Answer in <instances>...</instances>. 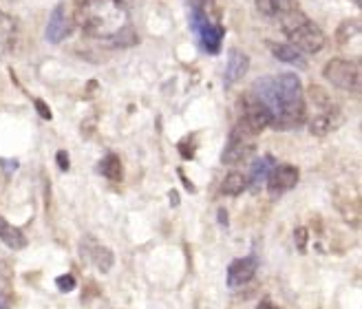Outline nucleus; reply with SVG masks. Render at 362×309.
<instances>
[{
  "mask_svg": "<svg viewBox=\"0 0 362 309\" xmlns=\"http://www.w3.org/2000/svg\"><path fill=\"white\" fill-rule=\"evenodd\" d=\"M122 3H124L126 7H129V9H133V7L141 5V3H144V0H122Z\"/></svg>",
  "mask_w": 362,
  "mask_h": 309,
  "instance_id": "obj_24",
  "label": "nucleus"
},
{
  "mask_svg": "<svg viewBox=\"0 0 362 309\" xmlns=\"http://www.w3.org/2000/svg\"><path fill=\"white\" fill-rule=\"evenodd\" d=\"M0 241H3L11 250H23L27 245V236L16 226L7 223L3 216H0Z\"/></svg>",
  "mask_w": 362,
  "mask_h": 309,
  "instance_id": "obj_15",
  "label": "nucleus"
},
{
  "mask_svg": "<svg viewBox=\"0 0 362 309\" xmlns=\"http://www.w3.org/2000/svg\"><path fill=\"white\" fill-rule=\"evenodd\" d=\"M192 31L199 35V42L208 53H219L221 42H223V27L212 23L208 13L202 7H194L192 9Z\"/></svg>",
  "mask_w": 362,
  "mask_h": 309,
  "instance_id": "obj_7",
  "label": "nucleus"
},
{
  "mask_svg": "<svg viewBox=\"0 0 362 309\" xmlns=\"http://www.w3.org/2000/svg\"><path fill=\"white\" fill-rule=\"evenodd\" d=\"M250 131L255 133H261L263 129H267V126H272V115L267 108L255 100L252 95L245 98V111H243V119H241Z\"/></svg>",
  "mask_w": 362,
  "mask_h": 309,
  "instance_id": "obj_9",
  "label": "nucleus"
},
{
  "mask_svg": "<svg viewBox=\"0 0 362 309\" xmlns=\"http://www.w3.org/2000/svg\"><path fill=\"white\" fill-rule=\"evenodd\" d=\"M274 166H276V161H274V157H269V155H265L263 159H257L255 163H252V168H250L247 184H252V188L259 190L267 181V177H269V173Z\"/></svg>",
  "mask_w": 362,
  "mask_h": 309,
  "instance_id": "obj_13",
  "label": "nucleus"
},
{
  "mask_svg": "<svg viewBox=\"0 0 362 309\" xmlns=\"http://www.w3.org/2000/svg\"><path fill=\"white\" fill-rule=\"evenodd\" d=\"M269 49L272 53L281 60V62H287V64H294V66H305V60H303V53L296 51L292 45H279V42H269Z\"/></svg>",
  "mask_w": 362,
  "mask_h": 309,
  "instance_id": "obj_16",
  "label": "nucleus"
},
{
  "mask_svg": "<svg viewBox=\"0 0 362 309\" xmlns=\"http://www.w3.org/2000/svg\"><path fill=\"white\" fill-rule=\"evenodd\" d=\"M283 31L292 42V47L300 53H318L325 47V33L307 18L300 9L289 7L281 16Z\"/></svg>",
  "mask_w": 362,
  "mask_h": 309,
  "instance_id": "obj_3",
  "label": "nucleus"
},
{
  "mask_svg": "<svg viewBox=\"0 0 362 309\" xmlns=\"http://www.w3.org/2000/svg\"><path fill=\"white\" fill-rule=\"evenodd\" d=\"M250 95L267 108L272 115V126L279 131L296 129V126L305 122L307 108L303 98V86L298 78L292 74L257 80Z\"/></svg>",
  "mask_w": 362,
  "mask_h": 309,
  "instance_id": "obj_2",
  "label": "nucleus"
},
{
  "mask_svg": "<svg viewBox=\"0 0 362 309\" xmlns=\"http://www.w3.org/2000/svg\"><path fill=\"white\" fill-rule=\"evenodd\" d=\"M255 146H257V133L250 131L243 122H239L232 129V133H230V139L226 144V151L221 155V161L223 163H239L247 155H252Z\"/></svg>",
  "mask_w": 362,
  "mask_h": 309,
  "instance_id": "obj_6",
  "label": "nucleus"
},
{
  "mask_svg": "<svg viewBox=\"0 0 362 309\" xmlns=\"http://www.w3.org/2000/svg\"><path fill=\"white\" fill-rule=\"evenodd\" d=\"M76 21L90 38L115 47L137 40L131 27V9L122 0H76Z\"/></svg>",
  "mask_w": 362,
  "mask_h": 309,
  "instance_id": "obj_1",
  "label": "nucleus"
},
{
  "mask_svg": "<svg viewBox=\"0 0 362 309\" xmlns=\"http://www.w3.org/2000/svg\"><path fill=\"white\" fill-rule=\"evenodd\" d=\"M259 309H279V307H276V305H272L269 301H263V303L259 305Z\"/></svg>",
  "mask_w": 362,
  "mask_h": 309,
  "instance_id": "obj_26",
  "label": "nucleus"
},
{
  "mask_svg": "<svg viewBox=\"0 0 362 309\" xmlns=\"http://www.w3.org/2000/svg\"><path fill=\"white\" fill-rule=\"evenodd\" d=\"M58 163H60V168H62V170H69V157H66L64 151L58 153Z\"/></svg>",
  "mask_w": 362,
  "mask_h": 309,
  "instance_id": "obj_23",
  "label": "nucleus"
},
{
  "mask_svg": "<svg viewBox=\"0 0 362 309\" xmlns=\"http://www.w3.org/2000/svg\"><path fill=\"white\" fill-rule=\"evenodd\" d=\"M71 33V18L66 16V9L64 5H58L56 9L51 11V18H49V25H47V40L58 45L62 42L66 35Z\"/></svg>",
  "mask_w": 362,
  "mask_h": 309,
  "instance_id": "obj_10",
  "label": "nucleus"
},
{
  "mask_svg": "<svg viewBox=\"0 0 362 309\" xmlns=\"http://www.w3.org/2000/svg\"><path fill=\"white\" fill-rule=\"evenodd\" d=\"M257 274V259L255 257H245V259H237L232 261L228 267V285L230 287H241L247 281H252V276Z\"/></svg>",
  "mask_w": 362,
  "mask_h": 309,
  "instance_id": "obj_11",
  "label": "nucleus"
},
{
  "mask_svg": "<svg viewBox=\"0 0 362 309\" xmlns=\"http://www.w3.org/2000/svg\"><path fill=\"white\" fill-rule=\"evenodd\" d=\"M16 35H18L16 21H13L9 13L0 11V56H3V53H7L16 45Z\"/></svg>",
  "mask_w": 362,
  "mask_h": 309,
  "instance_id": "obj_14",
  "label": "nucleus"
},
{
  "mask_svg": "<svg viewBox=\"0 0 362 309\" xmlns=\"http://www.w3.org/2000/svg\"><path fill=\"white\" fill-rule=\"evenodd\" d=\"M289 7H294V0H257V9L269 18H279Z\"/></svg>",
  "mask_w": 362,
  "mask_h": 309,
  "instance_id": "obj_17",
  "label": "nucleus"
},
{
  "mask_svg": "<svg viewBox=\"0 0 362 309\" xmlns=\"http://www.w3.org/2000/svg\"><path fill=\"white\" fill-rule=\"evenodd\" d=\"M247 66H250V60L245 53L239 49H232L228 56V64H226V86L237 84L247 74Z\"/></svg>",
  "mask_w": 362,
  "mask_h": 309,
  "instance_id": "obj_12",
  "label": "nucleus"
},
{
  "mask_svg": "<svg viewBox=\"0 0 362 309\" xmlns=\"http://www.w3.org/2000/svg\"><path fill=\"white\" fill-rule=\"evenodd\" d=\"M0 309H9V298L0 292Z\"/></svg>",
  "mask_w": 362,
  "mask_h": 309,
  "instance_id": "obj_25",
  "label": "nucleus"
},
{
  "mask_svg": "<svg viewBox=\"0 0 362 309\" xmlns=\"http://www.w3.org/2000/svg\"><path fill=\"white\" fill-rule=\"evenodd\" d=\"M310 93L316 104V115L310 119V131L314 135H327L340 124V111L332 104V100L327 98V93H325L322 88L312 86Z\"/></svg>",
  "mask_w": 362,
  "mask_h": 309,
  "instance_id": "obj_4",
  "label": "nucleus"
},
{
  "mask_svg": "<svg viewBox=\"0 0 362 309\" xmlns=\"http://www.w3.org/2000/svg\"><path fill=\"white\" fill-rule=\"evenodd\" d=\"M93 261H95V265L102 272H108V269H111V265H113V254H111V250H106V247H98Z\"/></svg>",
  "mask_w": 362,
  "mask_h": 309,
  "instance_id": "obj_20",
  "label": "nucleus"
},
{
  "mask_svg": "<svg viewBox=\"0 0 362 309\" xmlns=\"http://www.w3.org/2000/svg\"><path fill=\"white\" fill-rule=\"evenodd\" d=\"M298 177H300L298 168L292 166V163H276V166L272 168L265 184H267L272 194L279 197V194H283L287 190H292L298 184Z\"/></svg>",
  "mask_w": 362,
  "mask_h": 309,
  "instance_id": "obj_8",
  "label": "nucleus"
},
{
  "mask_svg": "<svg viewBox=\"0 0 362 309\" xmlns=\"http://www.w3.org/2000/svg\"><path fill=\"white\" fill-rule=\"evenodd\" d=\"M35 106H38V111H40V115H42L45 119H51V111H49L47 104H45L42 100H35Z\"/></svg>",
  "mask_w": 362,
  "mask_h": 309,
  "instance_id": "obj_22",
  "label": "nucleus"
},
{
  "mask_svg": "<svg viewBox=\"0 0 362 309\" xmlns=\"http://www.w3.org/2000/svg\"><path fill=\"white\" fill-rule=\"evenodd\" d=\"M325 78H327L334 86L347 91V93H360V82H362V74H360V64L351 62V60H332L325 66Z\"/></svg>",
  "mask_w": 362,
  "mask_h": 309,
  "instance_id": "obj_5",
  "label": "nucleus"
},
{
  "mask_svg": "<svg viewBox=\"0 0 362 309\" xmlns=\"http://www.w3.org/2000/svg\"><path fill=\"white\" fill-rule=\"evenodd\" d=\"M245 188H247V179H245L241 173H230V175L223 179V184H221V192L228 194V197H237V194H241Z\"/></svg>",
  "mask_w": 362,
  "mask_h": 309,
  "instance_id": "obj_18",
  "label": "nucleus"
},
{
  "mask_svg": "<svg viewBox=\"0 0 362 309\" xmlns=\"http://www.w3.org/2000/svg\"><path fill=\"white\" fill-rule=\"evenodd\" d=\"M58 287L62 289V292H69V289H74V287H76V279L71 276V274L60 276V279H58Z\"/></svg>",
  "mask_w": 362,
  "mask_h": 309,
  "instance_id": "obj_21",
  "label": "nucleus"
},
{
  "mask_svg": "<svg viewBox=\"0 0 362 309\" xmlns=\"http://www.w3.org/2000/svg\"><path fill=\"white\" fill-rule=\"evenodd\" d=\"M100 173L111 179V181H119L122 179V161L117 159V155H106L100 161Z\"/></svg>",
  "mask_w": 362,
  "mask_h": 309,
  "instance_id": "obj_19",
  "label": "nucleus"
}]
</instances>
